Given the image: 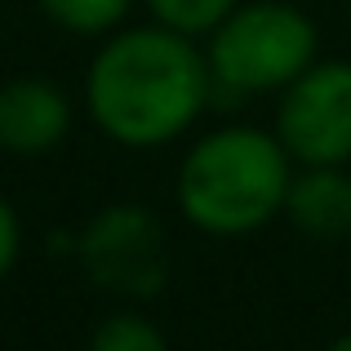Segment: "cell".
<instances>
[{
  "mask_svg": "<svg viewBox=\"0 0 351 351\" xmlns=\"http://www.w3.org/2000/svg\"><path fill=\"white\" fill-rule=\"evenodd\" d=\"M209 67L178 32H125L89 71L94 120L125 147H160L196 120Z\"/></svg>",
  "mask_w": 351,
  "mask_h": 351,
  "instance_id": "obj_1",
  "label": "cell"
},
{
  "mask_svg": "<svg viewBox=\"0 0 351 351\" xmlns=\"http://www.w3.org/2000/svg\"><path fill=\"white\" fill-rule=\"evenodd\" d=\"M289 196L285 143L258 129H223L187 156L178 173L182 214L196 227L236 236L267 223Z\"/></svg>",
  "mask_w": 351,
  "mask_h": 351,
  "instance_id": "obj_2",
  "label": "cell"
},
{
  "mask_svg": "<svg viewBox=\"0 0 351 351\" xmlns=\"http://www.w3.org/2000/svg\"><path fill=\"white\" fill-rule=\"evenodd\" d=\"M316 58V27L289 5H249L223 18L209 49L214 80L232 94L298 80Z\"/></svg>",
  "mask_w": 351,
  "mask_h": 351,
  "instance_id": "obj_3",
  "label": "cell"
},
{
  "mask_svg": "<svg viewBox=\"0 0 351 351\" xmlns=\"http://www.w3.org/2000/svg\"><path fill=\"white\" fill-rule=\"evenodd\" d=\"M280 143L307 165H343L351 156V67H307L280 103Z\"/></svg>",
  "mask_w": 351,
  "mask_h": 351,
  "instance_id": "obj_4",
  "label": "cell"
},
{
  "mask_svg": "<svg viewBox=\"0 0 351 351\" xmlns=\"http://www.w3.org/2000/svg\"><path fill=\"white\" fill-rule=\"evenodd\" d=\"M89 276L120 293H156L169 276V245L147 209L116 205L98 214V223L80 240Z\"/></svg>",
  "mask_w": 351,
  "mask_h": 351,
  "instance_id": "obj_5",
  "label": "cell"
},
{
  "mask_svg": "<svg viewBox=\"0 0 351 351\" xmlns=\"http://www.w3.org/2000/svg\"><path fill=\"white\" fill-rule=\"evenodd\" d=\"M71 107L49 80H14L0 89V143L9 152H45L67 134Z\"/></svg>",
  "mask_w": 351,
  "mask_h": 351,
  "instance_id": "obj_6",
  "label": "cell"
},
{
  "mask_svg": "<svg viewBox=\"0 0 351 351\" xmlns=\"http://www.w3.org/2000/svg\"><path fill=\"white\" fill-rule=\"evenodd\" d=\"M289 218L311 236H343L351 232V178L329 165L307 169L298 182H289Z\"/></svg>",
  "mask_w": 351,
  "mask_h": 351,
  "instance_id": "obj_7",
  "label": "cell"
},
{
  "mask_svg": "<svg viewBox=\"0 0 351 351\" xmlns=\"http://www.w3.org/2000/svg\"><path fill=\"white\" fill-rule=\"evenodd\" d=\"M49 9V18H58L71 32H107L112 23H120V14L129 9V0H40Z\"/></svg>",
  "mask_w": 351,
  "mask_h": 351,
  "instance_id": "obj_8",
  "label": "cell"
},
{
  "mask_svg": "<svg viewBox=\"0 0 351 351\" xmlns=\"http://www.w3.org/2000/svg\"><path fill=\"white\" fill-rule=\"evenodd\" d=\"M156 18L173 32L191 36V32H214L218 23L227 18L232 0H152Z\"/></svg>",
  "mask_w": 351,
  "mask_h": 351,
  "instance_id": "obj_9",
  "label": "cell"
},
{
  "mask_svg": "<svg viewBox=\"0 0 351 351\" xmlns=\"http://www.w3.org/2000/svg\"><path fill=\"white\" fill-rule=\"evenodd\" d=\"M94 351H169L165 338L138 316H116L94 334Z\"/></svg>",
  "mask_w": 351,
  "mask_h": 351,
  "instance_id": "obj_10",
  "label": "cell"
},
{
  "mask_svg": "<svg viewBox=\"0 0 351 351\" xmlns=\"http://www.w3.org/2000/svg\"><path fill=\"white\" fill-rule=\"evenodd\" d=\"M14 254H18V218H14V209L0 200V276L9 271Z\"/></svg>",
  "mask_w": 351,
  "mask_h": 351,
  "instance_id": "obj_11",
  "label": "cell"
},
{
  "mask_svg": "<svg viewBox=\"0 0 351 351\" xmlns=\"http://www.w3.org/2000/svg\"><path fill=\"white\" fill-rule=\"evenodd\" d=\"M329 351H351V334H347V338H338V343L329 347Z\"/></svg>",
  "mask_w": 351,
  "mask_h": 351,
  "instance_id": "obj_12",
  "label": "cell"
}]
</instances>
